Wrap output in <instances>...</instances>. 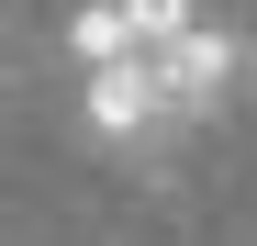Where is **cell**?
<instances>
[{
	"mask_svg": "<svg viewBox=\"0 0 257 246\" xmlns=\"http://www.w3.org/2000/svg\"><path fill=\"white\" fill-rule=\"evenodd\" d=\"M78 112H90V135H101V146H157L168 123H190V112H179V90H168V67H157V45H135V56L90 67Z\"/></svg>",
	"mask_w": 257,
	"mask_h": 246,
	"instance_id": "6da1fadb",
	"label": "cell"
},
{
	"mask_svg": "<svg viewBox=\"0 0 257 246\" xmlns=\"http://www.w3.org/2000/svg\"><path fill=\"white\" fill-rule=\"evenodd\" d=\"M157 67H168V90H179V112H212V101L246 78V45H235V34H212V23H190V34H168V45H157Z\"/></svg>",
	"mask_w": 257,
	"mask_h": 246,
	"instance_id": "7a4b0ae2",
	"label": "cell"
},
{
	"mask_svg": "<svg viewBox=\"0 0 257 246\" xmlns=\"http://www.w3.org/2000/svg\"><path fill=\"white\" fill-rule=\"evenodd\" d=\"M146 34H135V12H123V0H90V12L67 23V56L78 67H112V56H135Z\"/></svg>",
	"mask_w": 257,
	"mask_h": 246,
	"instance_id": "3957f363",
	"label": "cell"
},
{
	"mask_svg": "<svg viewBox=\"0 0 257 246\" xmlns=\"http://www.w3.org/2000/svg\"><path fill=\"white\" fill-rule=\"evenodd\" d=\"M123 12H135V34H146V45H168V34H190V23H201L190 0H123Z\"/></svg>",
	"mask_w": 257,
	"mask_h": 246,
	"instance_id": "277c9868",
	"label": "cell"
}]
</instances>
